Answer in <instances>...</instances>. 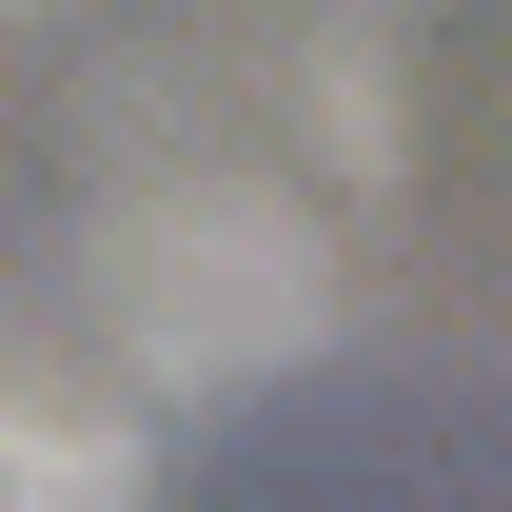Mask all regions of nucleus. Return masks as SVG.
Segmentation results:
<instances>
[{"instance_id":"2","label":"nucleus","mask_w":512,"mask_h":512,"mask_svg":"<svg viewBox=\"0 0 512 512\" xmlns=\"http://www.w3.org/2000/svg\"><path fill=\"white\" fill-rule=\"evenodd\" d=\"M0 512H158V453L99 394H0Z\"/></svg>"},{"instance_id":"1","label":"nucleus","mask_w":512,"mask_h":512,"mask_svg":"<svg viewBox=\"0 0 512 512\" xmlns=\"http://www.w3.org/2000/svg\"><path fill=\"white\" fill-rule=\"evenodd\" d=\"M99 296H119L138 375H197V394H237V375H296V355L335 335V256L296 237L276 197H158V217H119Z\"/></svg>"}]
</instances>
